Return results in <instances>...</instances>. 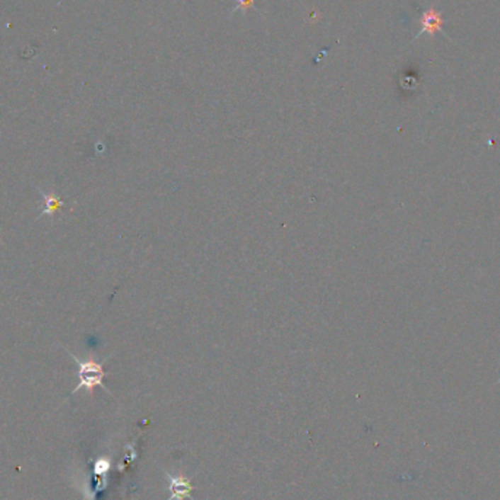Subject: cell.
Here are the masks:
<instances>
[{
	"mask_svg": "<svg viewBox=\"0 0 500 500\" xmlns=\"http://www.w3.org/2000/svg\"><path fill=\"white\" fill-rule=\"evenodd\" d=\"M167 482H169V489L171 490V496L167 500H186L192 499V493L195 490L192 482L185 477L183 474L173 475L166 472Z\"/></svg>",
	"mask_w": 500,
	"mask_h": 500,
	"instance_id": "obj_2",
	"label": "cell"
},
{
	"mask_svg": "<svg viewBox=\"0 0 500 500\" xmlns=\"http://www.w3.org/2000/svg\"><path fill=\"white\" fill-rule=\"evenodd\" d=\"M41 195L44 199V208L41 211V215L55 214L56 211H59L63 207V202L57 196H55L52 193H44V192H41Z\"/></svg>",
	"mask_w": 500,
	"mask_h": 500,
	"instance_id": "obj_4",
	"label": "cell"
},
{
	"mask_svg": "<svg viewBox=\"0 0 500 500\" xmlns=\"http://www.w3.org/2000/svg\"><path fill=\"white\" fill-rule=\"evenodd\" d=\"M74 360L78 363V376H79V385L75 388L74 394L78 392L79 390H86L88 392H93L94 388L97 386H101V388L110 394V391L106 388L103 379L106 376V372L103 369V363H98L96 360H86V361H81L79 358H76L75 356H72Z\"/></svg>",
	"mask_w": 500,
	"mask_h": 500,
	"instance_id": "obj_1",
	"label": "cell"
},
{
	"mask_svg": "<svg viewBox=\"0 0 500 500\" xmlns=\"http://www.w3.org/2000/svg\"><path fill=\"white\" fill-rule=\"evenodd\" d=\"M442 24L443 19L439 12H436L433 8H430L421 15V31L419 35L427 33L428 35H435L436 33L442 31Z\"/></svg>",
	"mask_w": 500,
	"mask_h": 500,
	"instance_id": "obj_3",
	"label": "cell"
},
{
	"mask_svg": "<svg viewBox=\"0 0 500 500\" xmlns=\"http://www.w3.org/2000/svg\"><path fill=\"white\" fill-rule=\"evenodd\" d=\"M250 9L258 11L256 0H234V6H233V11L230 12V15H233L236 12H240L242 15H246Z\"/></svg>",
	"mask_w": 500,
	"mask_h": 500,
	"instance_id": "obj_5",
	"label": "cell"
}]
</instances>
